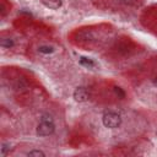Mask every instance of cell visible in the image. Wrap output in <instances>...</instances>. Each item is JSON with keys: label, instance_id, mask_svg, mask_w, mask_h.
<instances>
[{"label": "cell", "instance_id": "1", "mask_svg": "<svg viewBox=\"0 0 157 157\" xmlns=\"http://www.w3.org/2000/svg\"><path fill=\"white\" fill-rule=\"evenodd\" d=\"M54 130H55V124L53 118L49 114H43L37 125V134L39 136H49L54 132Z\"/></svg>", "mask_w": 157, "mask_h": 157}, {"label": "cell", "instance_id": "2", "mask_svg": "<svg viewBox=\"0 0 157 157\" xmlns=\"http://www.w3.org/2000/svg\"><path fill=\"white\" fill-rule=\"evenodd\" d=\"M102 121H103V125L108 129H115L118 126H120L121 124V117L113 112V110H108L103 114L102 117Z\"/></svg>", "mask_w": 157, "mask_h": 157}, {"label": "cell", "instance_id": "3", "mask_svg": "<svg viewBox=\"0 0 157 157\" xmlns=\"http://www.w3.org/2000/svg\"><path fill=\"white\" fill-rule=\"evenodd\" d=\"M88 98H90V92H88V90L86 87L81 86V87H77L74 91V99L76 102H80V103L81 102H86V101H88Z\"/></svg>", "mask_w": 157, "mask_h": 157}, {"label": "cell", "instance_id": "4", "mask_svg": "<svg viewBox=\"0 0 157 157\" xmlns=\"http://www.w3.org/2000/svg\"><path fill=\"white\" fill-rule=\"evenodd\" d=\"M42 1V4L45 6V7H48V9H52V10H56V9H59L60 6H61V0H40Z\"/></svg>", "mask_w": 157, "mask_h": 157}, {"label": "cell", "instance_id": "5", "mask_svg": "<svg viewBox=\"0 0 157 157\" xmlns=\"http://www.w3.org/2000/svg\"><path fill=\"white\" fill-rule=\"evenodd\" d=\"M78 63H80L82 66L88 67V69H92V67H94V66H96V63H94L92 59L86 58V56H81V58H80V60H78Z\"/></svg>", "mask_w": 157, "mask_h": 157}, {"label": "cell", "instance_id": "6", "mask_svg": "<svg viewBox=\"0 0 157 157\" xmlns=\"http://www.w3.org/2000/svg\"><path fill=\"white\" fill-rule=\"evenodd\" d=\"M13 39H11V38H2L1 40H0V45L2 47V48H11V47H13Z\"/></svg>", "mask_w": 157, "mask_h": 157}, {"label": "cell", "instance_id": "7", "mask_svg": "<svg viewBox=\"0 0 157 157\" xmlns=\"http://www.w3.org/2000/svg\"><path fill=\"white\" fill-rule=\"evenodd\" d=\"M39 53H43V54H50L54 52V48L53 47H49V45H40L38 48Z\"/></svg>", "mask_w": 157, "mask_h": 157}, {"label": "cell", "instance_id": "8", "mask_svg": "<svg viewBox=\"0 0 157 157\" xmlns=\"http://www.w3.org/2000/svg\"><path fill=\"white\" fill-rule=\"evenodd\" d=\"M27 156H29V157H33V156H37V157H39V156H45V153L43 152V151H40V150H31V151H28L27 152Z\"/></svg>", "mask_w": 157, "mask_h": 157}, {"label": "cell", "instance_id": "9", "mask_svg": "<svg viewBox=\"0 0 157 157\" xmlns=\"http://www.w3.org/2000/svg\"><path fill=\"white\" fill-rule=\"evenodd\" d=\"M7 151H10V144H7V142L1 144V156H5L7 153Z\"/></svg>", "mask_w": 157, "mask_h": 157}, {"label": "cell", "instance_id": "10", "mask_svg": "<svg viewBox=\"0 0 157 157\" xmlns=\"http://www.w3.org/2000/svg\"><path fill=\"white\" fill-rule=\"evenodd\" d=\"M114 92H115V94H117L119 98H124V97H125V92H124L120 87H118V86L114 87Z\"/></svg>", "mask_w": 157, "mask_h": 157}]
</instances>
